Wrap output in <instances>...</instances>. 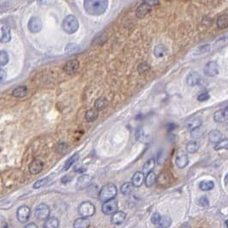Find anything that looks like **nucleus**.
<instances>
[{"mask_svg":"<svg viewBox=\"0 0 228 228\" xmlns=\"http://www.w3.org/2000/svg\"><path fill=\"white\" fill-rule=\"evenodd\" d=\"M208 136H209V142L216 144L223 139V134L221 133L220 130H213L209 132Z\"/></svg>","mask_w":228,"mask_h":228,"instance_id":"nucleus-20","label":"nucleus"},{"mask_svg":"<svg viewBox=\"0 0 228 228\" xmlns=\"http://www.w3.org/2000/svg\"><path fill=\"white\" fill-rule=\"evenodd\" d=\"M176 127H177V125H176L175 124H173H173H169L167 125V130H169V131L170 130H173Z\"/></svg>","mask_w":228,"mask_h":228,"instance_id":"nucleus-48","label":"nucleus"},{"mask_svg":"<svg viewBox=\"0 0 228 228\" xmlns=\"http://www.w3.org/2000/svg\"><path fill=\"white\" fill-rule=\"evenodd\" d=\"M48 179H49V177H44L42 179H39V180L36 181L35 183L34 184V189H39L40 187H43L44 185H47V183L48 182Z\"/></svg>","mask_w":228,"mask_h":228,"instance_id":"nucleus-41","label":"nucleus"},{"mask_svg":"<svg viewBox=\"0 0 228 228\" xmlns=\"http://www.w3.org/2000/svg\"><path fill=\"white\" fill-rule=\"evenodd\" d=\"M203 72L207 76H215L219 74V65L215 61H210L205 65Z\"/></svg>","mask_w":228,"mask_h":228,"instance_id":"nucleus-7","label":"nucleus"},{"mask_svg":"<svg viewBox=\"0 0 228 228\" xmlns=\"http://www.w3.org/2000/svg\"><path fill=\"white\" fill-rule=\"evenodd\" d=\"M125 213L122 212V211H118V212H116L114 214H112V216L111 218V221H112V224L114 225V226H118V225L122 224L124 220H125Z\"/></svg>","mask_w":228,"mask_h":228,"instance_id":"nucleus-19","label":"nucleus"},{"mask_svg":"<svg viewBox=\"0 0 228 228\" xmlns=\"http://www.w3.org/2000/svg\"><path fill=\"white\" fill-rule=\"evenodd\" d=\"M143 182H145V177L144 173L142 172H136L134 173L131 178V183L134 185V187H140L142 186Z\"/></svg>","mask_w":228,"mask_h":228,"instance_id":"nucleus-18","label":"nucleus"},{"mask_svg":"<svg viewBox=\"0 0 228 228\" xmlns=\"http://www.w3.org/2000/svg\"><path fill=\"white\" fill-rule=\"evenodd\" d=\"M226 228H228V219L226 220Z\"/></svg>","mask_w":228,"mask_h":228,"instance_id":"nucleus-52","label":"nucleus"},{"mask_svg":"<svg viewBox=\"0 0 228 228\" xmlns=\"http://www.w3.org/2000/svg\"><path fill=\"white\" fill-rule=\"evenodd\" d=\"M151 8H152V6L147 1L142 2V4L138 6L137 10H136V16L139 19H142L143 17H145L151 11Z\"/></svg>","mask_w":228,"mask_h":228,"instance_id":"nucleus-11","label":"nucleus"},{"mask_svg":"<svg viewBox=\"0 0 228 228\" xmlns=\"http://www.w3.org/2000/svg\"><path fill=\"white\" fill-rule=\"evenodd\" d=\"M225 184L228 185V173L226 175V177H225Z\"/></svg>","mask_w":228,"mask_h":228,"instance_id":"nucleus-51","label":"nucleus"},{"mask_svg":"<svg viewBox=\"0 0 228 228\" xmlns=\"http://www.w3.org/2000/svg\"><path fill=\"white\" fill-rule=\"evenodd\" d=\"M149 4L152 6V5H153V4H159V1H147Z\"/></svg>","mask_w":228,"mask_h":228,"instance_id":"nucleus-50","label":"nucleus"},{"mask_svg":"<svg viewBox=\"0 0 228 228\" xmlns=\"http://www.w3.org/2000/svg\"><path fill=\"white\" fill-rule=\"evenodd\" d=\"M28 28L31 33H39L42 28V22L37 16H34L29 20L28 23Z\"/></svg>","mask_w":228,"mask_h":228,"instance_id":"nucleus-9","label":"nucleus"},{"mask_svg":"<svg viewBox=\"0 0 228 228\" xmlns=\"http://www.w3.org/2000/svg\"><path fill=\"white\" fill-rule=\"evenodd\" d=\"M157 180V177H156V174L153 173V172H151L149 174H147V176L145 177V185L148 187V188H150L152 187L154 183Z\"/></svg>","mask_w":228,"mask_h":228,"instance_id":"nucleus-32","label":"nucleus"},{"mask_svg":"<svg viewBox=\"0 0 228 228\" xmlns=\"http://www.w3.org/2000/svg\"><path fill=\"white\" fill-rule=\"evenodd\" d=\"M150 69H151V67L149 63H147L146 62H142L138 65L137 71L140 75H144L150 71Z\"/></svg>","mask_w":228,"mask_h":228,"instance_id":"nucleus-38","label":"nucleus"},{"mask_svg":"<svg viewBox=\"0 0 228 228\" xmlns=\"http://www.w3.org/2000/svg\"><path fill=\"white\" fill-rule=\"evenodd\" d=\"M78 214L83 218L93 216L95 214V207L91 202H83L78 207Z\"/></svg>","mask_w":228,"mask_h":228,"instance_id":"nucleus-4","label":"nucleus"},{"mask_svg":"<svg viewBox=\"0 0 228 228\" xmlns=\"http://www.w3.org/2000/svg\"><path fill=\"white\" fill-rule=\"evenodd\" d=\"M79 51H80V47L74 43L68 44L66 46V48H65V53L67 55L68 54H74V53L78 52Z\"/></svg>","mask_w":228,"mask_h":228,"instance_id":"nucleus-37","label":"nucleus"},{"mask_svg":"<svg viewBox=\"0 0 228 228\" xmlns=\"http://www.w3.org/2000/svg\"><path fill=\"white\" fill-rule=\"evenodd\" d=\"M108 105H109V101L106 97H100L95 100V107L98 111L104 110L105 108L107 107Z\"/></svg>","mask_w":228,"mask_h":228,"instance_id":"nucleus-28","label":"nucleus"},{"mask_svg":"<svg viewBox=\"0 0 228 228\" xmlns=\"http://www.w3.org/2000/svg\"><path fill=\"white\" fill-rule=\"evenodd\" d=\"M161 215L159 213H153L151 216V222L156 226L159 223V221L161 220Z\"/></svg>","mask_w":228,"mask_h":228,"instance_id":"nucleus-43","label":"nucleus"},{"mask_svg":"<svg viewBox=\"0 0 228 228\" xmlns=\"http://www.w3.org/2000/svg\"><path fill=\"white\" fill-rule=\"evenodd\" d=\"M27 94H28V88L26 86L17 87L12 92V95L16 98H22L26 96Z\"/></svg>","mask_w":228,"mask_h":228,"instance_id":"nucleus-26","label":"nucleus"},{"mask_svg":"<svg viewBox=\"0 0 228 228\" xmlns=\"http://www.w3.org/2000/svg\"><path fill=\"white\" fill-rule=\"evenodd\" d=\"M59 220L56 217H50L45 221L44 228H59Z\"/></svg>","mask_w":228,"mask_h":228,"instance_id":"nucleus-31","label":"nucleus"},{"mask_svg":"<svg viewBox=\"0 0 228 228\" xmlns=\"http://www.w3.org/2000/svg\"><path fill=\"white\" fill-rule=\"evenodd\" d=\"M4 76H6V72H4V70H0V80H1V82H3L4 81Z\"/></svg>","mask_w":228,"mask_h":228,"instance_id":"nucleus-47","label":"nucleus"},{"mask_svg":"<svg viewBox=\"0 0 228 228\" xmlns=\"http://www.w3.org/2000/svg\"><path fill=\"white\" fill-rule=\"evenodd\" d=\"M108 4L106 0H86L83 2V6L88 14L91 16H100L106 12Z\"/></svg>","mask_w":228,"mask_h":228,"instance_id":"nucleus-1","label":"nucleus"},{"mask_svg":"<svg viewBox=\"0 0 228 228\" xmlns=\"http://www.w3.org/2000/svg\"><path fill=\"white\" fill-rule=\"evenodd\" d=\"M228 118V106L223 109L216 111L214 114V120L216 123L225 122Z\"/></svg>","mask_w":228,"mask_h":228,"instance_id":"nucleus-14","label":"nucleus"},{"mask_svg":"<svg viewBox=\"0 0 228 228\" xmlns=\"http://www.w3.org/2000/svg\"><path fill=\"white\" fill-rule=\"evenodd\" d=\"M201 81L200 74L197 71H191L189 72L187 77H186V83L190 87L197 86Z\"/></svg>","mask_w":228,"mask_h":228,"instance_id":"nucleus-13","label":"nucleus"},{"mask_svg":"<svg viewBox=\"0 0 228 228\" xmlns=\"http://www.w3.org/2000/svg\"><path fill=\"white\" fill-rule=\"evenodd\" d=\"M59 148H57V152L59 153H63L66 152V149H68V146L66 145L65 142H61L59 144Z\"/></svg>","mask_w":228,"mask_h":228,"instance_id":"nucleus-46","label":"nucleus"},{"mask_svg":"<svg viewBox=\"0 0 228 228\" xmlns=\"http://www.w3.org/2000/svg\"><path fill=\"white\" fill-rule=\"evenodd\" d=\"M176 165L178 168L180 169H183L187 166V165L189 164V157L188 155L185 153H178L176 157Z\"/></svg>","mask_w":228,"mask_h":228,"instance_id":"nucleus-16","label":"nucleus"},{"mask_svg":"<svg viewBox=\"0 0 228 228\" xmlns=\"http://www.w3.org/2000/svg\"><path fill=\"white\" fill-rule=\"evenodd\" d=\"M199 149H200V143L197 141H194V140L189 141L185 146V149L189 153H197Z\"/></svg>","mask_w":228,"mask_h":228,"instance_id":"nucleus-27","label":"nucleus"},{"mask_svg":"<svg viewBox=\"0 0 228 228\" xmlns=\"http://www.w3.org/2000/svg\"><path fill=\"white\" fill-rule=\"evenodd\" d=\"M198 203H199V205H200L201 207H203V208L208 207L209 205V198L207 197H202L200 199H199V201H198Z\"/></svg>","mask_w":228,"mask_h":228,"instance_id":"nucleus-45","label":"nucleus"},{"mask_svg":"<svg viewBox=\"0 0 228 228\" xmlns=\"http://www.w3.org/2000/svg\"><path fill=\"white\" fill-rule=\"evenodd\" d=\"M30 216V209L28 206H21L16 211V218L20 222H26Z\"/></svg>","mask_w":228,"mask_h":228,"instance_id":"nucleus-10","label":"nucleus"},{"mask_svg":"<svg viewBox=\"0 0 228 228\" xmlns=\"http://www.w3.org/2000/svg\"><path fill=\"white\" fill-rule=\"evenodd\" d=\"M101 210H102L103 214H105L106 215L114 214L115 213L118 212V202L115 199L105 202L102 204Z\"/></svg>","mask_w":228,"mask_h":228,"instance_id":"nucleus-5","label":"nucleus"},{"mask_svg":"<svg viewBox=\"0 0 228 228\" xmlns=\"http://www.w3.org/2000/svg\"><path fill=\"white\" fill-rule=\"evenodd\" d=\"M191 137L194 138V139H197V138H200L202 135H203V130L202 129V127H199L196 130H192L191 132Z\"/></svg>","mask_w":228,"mask_h":228,"instance_id":"nucleus-42","label":"nucleus"},{"mask_svg":"<svg viewBox=\"0 0 228 228\" xmlns=\"http://www.w3.org/2000/svg\"><path fill=\"white\" fill-rule=\"evenodd\" d=\"M216 25L220 29H225L228 28V14L220 15L216 21Z\"/></svg>","mask_w":228,"mask_h":228,"instance_id":"nucleus-25","label":"nucleus"},{"mask_svg":"<svg viewBox=\"0 0 228 228\" xmlns=\"http://www.w3.org/2000/svg\"><path fill=\"white\" fill-rule=\"evenodd\" d=\"M209 98H210V95H209V93L208 92H203V93H202V94H200V95L197 96V100L202 102V101L208 100Z\"/></svg>","mask_w":228,"mask_h":228,"instance_id":"nucleus-44","label":"nucleus"},{"mask_svg":"<svg viewBox=\"0 0 228 228\" xmlns=\"http://www.w3.org/2000/svg\"><path fill=\"white\" fill-rule=\"evenodd\" d=\"M89 226H90V221L88 218H83V217L76 219L73 223L74 228H88Z\"/></svg>","mask_w":228,"mask_h":228,"instance_id":"nucleus-24","label":"nucleus"},{"mask_svg":"<svg viewBox=\"0 0 228 228\" xmlns=\"http://www.w3.org/2000/svg\"><path fill=\"white\" fill-rule=\"evenodd\" d=\"M43 161L37 159V160H34L29 164V165H28V171H29V173H31V174L35 175V174H38V173H40L42 171V169H43Z\"/></svg>","mask_w":228,"mask_h":228,"instance_id":"nucleus-12","label":"nucleus"},{"mask_svg":"<svg viewBox=\"0 0 228 228\" xmlns=\"http://www.w3.org/2000/svg\"><path fill=\"white\" fill-rule=\"evenodd\" d=\"M199 187L203 191H209L214 189V183L212 180H203L202 181L199 185Z\"/></svg>","mask_w":228,"mask_h":228,"instance_id":"nucleus-34","label":"nucleus"},{"mask_svg":"<svg viewBox=\"0 0 228 228\" xmlns=\"http://www.w3.org/2000/svg\"><path fill=\"white\" fill-rule=\"evenodd\" d=\"M167 51H168V50L165 45L159 44L153 49V54L157 58H163L167 54Z\"/></svg>","mask_w":228,"mask_h":228,"instance_id":"nucleus-23","label":"nucleus"},{"mask_svg":"<svg viewBox=\"0 0 228 228\" xmlns=\"http://www.w3.org/2000/svg\"><path fill=\"white\" fill-rule=\"evenodd\" d=\"M91 180H92V177L90 175H88V174H84L82 175L81 177H79L77 183H76V189H83L87 188L89 184H90Z\"/></svg>","mask_w":228,"mask_h":228,"instance_id":"nucleus-15","label":"nucleus"},{"mask_svg":"<svg viewBox=\"0 0 228 228\" xmlns=\"http://www.w3.org/2000/svg\"><path fill=\"white\" fill-rule=\"evenodd\" d=\"M202 126V119L199 117H195V118H192L189 119L186 124H185V127L188 129V130H189L190 132L192 130H196L197 128H199Z\"/></svg>","mask_w":228,"mask_h":228,"instance_id":"nucleus-17","label":"nucleus"},{"mask_svg":"<svg viewBox=\"0 0 228 228\" xmlns=\"http://www.w3.org/2000/svg\"><path fill=\"white\" fill-rule=\"evenodd\" d=\"M155 166V160L153 158H151L149 160H148L147 161L144 163V165L142 166V173L144 174H149L151 172H153V169Z\"/></svg>","mask_w":228,"mask_h":228,"instance_id":"nucleus-29","label":"nucleus"},{"mask_svg":"<svg viewBox=\"0 0 228 228\" xmlns=\"http://www.w3.org/2000/svg\"><path fill=\"white\" fill-rule=\"evenodd\" d=\"M49 214H50V209L47 205L45 203L39 204L35 211V215L36 219L40 220H47Z\"/></svg>","mask_w":228,"mask_h":228,"instance_id":"nucleus-6","label":"nucleus"},{"mask_svg":"<svg viewBox=\"0 0 228 228\" xmlns=\"http://www.w3.org/2000/svg\"><path fill=\"white\" fill-rule=\"evenodd\" d=\"M79 159V153H74L72 156H71L70 159H68L65 162V164L63 165V171H67V170H69L71 168V165H73L75 164V162L77 161V160Z\"/></svg>","mask_w":228,"mask_h":228,"instance_id":"nucleus-33","label":"nucleus"},{"mask_svg":"<svg viewBox=\"0 0 228 228\" xmlns=\"http://www.w3.org/2000/svg\"><path fill=\"white\" fill-rule=\"evenodd\" d=\"M99 117V111L95 108V107H93V108H90L87 111L86 113H85V119H86L87 122L91 123L95 121Z\"/></svg>","mask_w":228,"mask_h":228,"instance_id":"nucleus-22","label":"nucleus"},{"mask_svg":"<svg viewBox=\"0 0 228 228\" xmlns=\"http://www.w3.org/2000/svg\"><path fill=\"white\" fill-rule=\"evenodd\" d=\"M214 149L216 150V151L222 149H228V138L222 139L220 142L216 143L214 145Z\"/></svg>","mask_w":228,"mask_h":228,"instance_id":"nucleus-39","label":"nucleus"},{"mask_svg":"<svg viewBox=\"0 0 228 228\" xmlns=\"http://www.w3.org/2000/svg\"><path fill=\"white\" fill-rule=\"evenodd\" d=\"M79 28V22L76 17L73 15L67 16L62 22V28L67 34L71 35L77 31Z\"/></svg>","mask_w":228,"mask_h":228,"instance_id":"nucleus-3","label":"nucleus"},{"mask_svg":"<svg viewBox=\"0 0 228 228\" xmlns=\"http://www.w3.org/2000/svg\"><path fill=\"white\" fill-rule=\"evenodd\" d=\"M24 228H38L37 225L35 224V223H29Z\"/></svg>","mask_w":228,"mask_h":228,"instance_id":"nucleus-49","label":"nucleus"},{"mask_svg":"<svg viewBox=\"0 0 228 228\" xmlns=\"http://www.w3.org/2000/svg\"><path fill=\"white\" fill-rule=\"evenodd\" d=\"M158 183L162 186L168 185L172 181V177L167 173H162L160 174V176L157 177Z\"/></svg>","mask_w":228,"mask_h":228,"instance_id":"nucleus-30","label":"nucleus"},{"mask_svg":"<svg viewBox=\"0 0 228 228\" xmlns=\"http://www.w3.org/2000/svg\"><path fill=\"white\" fill-rule=\"evenodd\" d=\"M172 224L171 218L167 216H161V219L159 221V223L156 225L158 228H168Z\"/></svg>","mask_w":228,"mask_h":228,"instance_id":"nucleus-36","label":"nucleus"},{"mask_svg":"<svg viewBox=\"0 0 228 228\" xmlns=\"http://www.w3.org/2000/svg\"><path fill=\"white\" fill-rule=\"evenodd\" d=\"M79 66H80V63L77 60L75 59L69 60L63 65V71L67 75H73L78 71Z\"/></svg>","mask_w":228,"mask_h":228,"instance_id":"nucleus-8","label":"nucleus"},{"mask_svg":"<svg viewBox=\"0 0 228 228\" xmlns=\"http://www.w3.org/2000/svg\"><path fill=\"white\" fill-rule=\"evenodd\" d=\"M9 62V55L7 51H0V65L4 66Z\"/></svg>","mask_w":228,"mask_h":228,"instance_id":"nucleus-40","label":"nucleus"},{"mask_svg":"<svg viewBox=\"0 0 228 228\" xmlns=\"http://www.w3.org/2000/svg\"><path fill=\"white\" fill-rule=\"evenodd\" d=\"M0 39L2 43H7L11 39V34L10 30L6 26H2L0 30Z\"/></svg>","mask_w":228,"mask_h":228,"instance_id":"nucleus-21","label":"nucleus"},{"mask_svg":"<svg viewBox=\"0 0 228 228\" xmlns=\"http://www.w3.org/2000/svg\"><path fill=\"white\" fill-rule=\"evenodd\" d=\"M134 185H132L131 182H125L124 185L121 186V192L124 196H129L131 192L133 191Z\"/></svg>","mask_w":228,"mask_h":228,"instance_id":"nucleus-35","label":"nucleus"},{"mask_svg":"<svg viewBox=\"0 0 228 228\" xmlns=\"http://www.w3.org/2000/svg\"><path fill=\"white\" fill-rule=\"evenodd\" d=\"M117 193H118V189L116 185H114L113 184H107V185H104L100 190L99 199L105 202L107 201L114 199Z\"/></svg>","mask_w":228,"mask_h":228,"instance_id":"nucleus-2","label":"nucleus"}]
</instances>
